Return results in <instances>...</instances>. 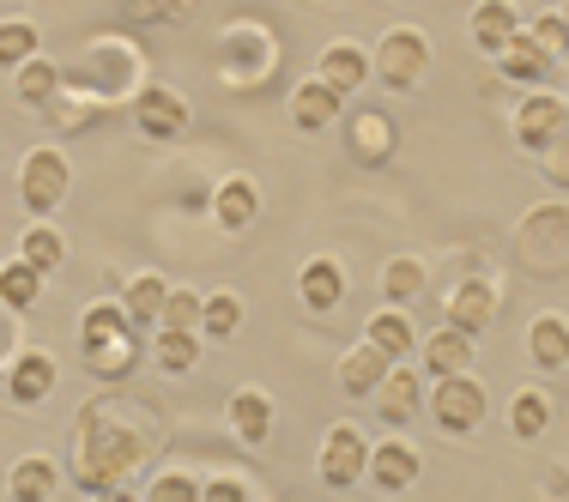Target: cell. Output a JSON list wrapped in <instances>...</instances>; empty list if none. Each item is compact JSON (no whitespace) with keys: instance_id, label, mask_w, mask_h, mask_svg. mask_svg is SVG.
<instances>
[{"instance_id":"1","label":"cell","mask_w":569,"mask_h":502,"mask_svg":"<svg viewBox=\"0 0 569 502\" xmlns=\"http://www.w3.org/2000/svg\"><path fill=\"white\" fill-rule=\"evenodd\" d=\"M146 460V436L133 424H121L110 405H86L73 418V479L79 491H128V479Z\"/></svg>"},{"instance_id":"2","label":"cell","mask_w":569,"mask_h":502,"mask_svg":"<svg viewBox=\"0 0 569 502\" xmlns=\"http://www.w3.org/2000/svg\"><path fill=\"white\" fill-rule=\"evenodd\" d=\"M79 358L98 382H121L140 363V328L121 315V303H91L79 315Z\"/></svg>"},{"instance_id":"3","label":"cell","mask_w":569,"mask_h":502,"mask_svg":"<svg viewBox=\"0 0 569 502\" xmlns=\"http://www.w3.org/2000/svg\"><path fill=\"white\" fill-rule=\"evenodd\" d=\"M67 188H73V164H67L61 145H37V152H24L19 164V200L31 219H49V212L67 200Z\"/></svg>"},{"instance_id":"4","label":"cell","mask_w":569,"mask_h":502,"mask_svg":"<svg viewBox=\"0 0 569 502\" xmlns=\"http://www.w3.org/2000/svg\"><path fill=\"white\" fill-rule=\"evenodd\" d=\"M370 67H376V79H382V86L412 91L418 79L430 73V37L412 31V24H395V31H382V43H376Z\"/></svg>"},{"instance_id":"5","label":"cell","mask_w":569,"mask_h":502,"mask_svg":"<svg viewBox=\"0 0 569 502\" xmlns=\"http://www.w3.org/2000/svg\"><path fill=\"white\" fill-rule=\"evenodd\" d=\"M316 472H321L328 491H351V484H363V479H370V436H363L358 424H328Z\"/></svg>"},{"instance_id":"6","label":"cell","mask_w":569,"mask_h":502,"mask_svg":"<svg viewBox=\"0 0 569 502\" xmlns=\"http://www.w3.org/2000/svg\"><path fill=\"white\" fill-rule=\"evenodd\" d=\"M430 418H437L449 436L479 430L485 424V388H479V375H449V382L430 388Z\"/></svg>"},{"instance_id":"7","label":"cell","mask_w":569,"mask_h":502,"mask_svg":"<svg viewBox=\"0 0 569 502\" xmlns=\"http://www.w3.org/2000/svg\"><path fill=\"white\" fill-rule=\"evenodd\" d=\"M133 128L146 133V140H182V128H188V98L182 91H170V86H140L133 91Z\"/></svg>"},{"instance_id":"8","label":"cell","mask_w":569,"mask_h":502,"mask_svg":"<svg viewBox=\"0 0 569 502\" xmlns=\"http://www.w3.org/2000/svg\"><path fill=\"white\" fill-rule=\"evenodd\" d=\"M521 249H527V261H533L539 273H558V267H569V212L563 207L533 212L527 230H521Z\"/></svg>"},{"instance_id":"9","label":"cell","mask_w":569,"mask_h":502,"mask_svg":"<svg viewBox=\"0 0 569 502\" xmlns=\"http://www.w3.org/2000/svg\"><path fill=\"white\" fill-rule=\"evenodd\" d=\"M563 133H569V103L563 98H527L521 116H515V140H521V152L546 158Z\"/></svg>"},{"instance_id":"10","label":"cell","mask_w":569,"mask_h":502,"mask_svg":"<svg viewBox=\"0 0 569 502\" xmlns=\"http://www.w3.org/2000/svg\"><path fill=\"white\" fill-rule=\"evenodd\" d=\"M370 479H376V491H382V496H406L418 479H425V460H418L412 442L388 436V442L370 448Z\"/></svg>"},{"instance_id":"11","label":"cell","mask_w":569,"mask_h":502,"mask_svg":"<svg viewBox=\"0 0 569 502\" xmlns=\"http://www.w3.org/2000/svg\"><path fill=\"white\" fill-rule=\"evenodd\" d=\"M56 382H61V363L49 358L43 345L19 351V358H12V370H7V400L12 405H43L49 393H56Z\"/></svg>"},{"instance_id":"12","label":"cell","mask_w":569,"mask_h":502,"mask_svg":"<svg viewBox=\"0 0 569 502\" xmlns=\"http://www.w3.org/2000/svg\"><path fill=\"white\" fill-rule=\"evenodd\" d=\"M442 328H455V333H467V339H479L485 328H491V315H497V291L485 279H460L455 291H449V303H442Z\"/></svg>"},{"instance_id":"13","label":"cell","mask_w":569,"mask_h":502,"mask_svg":"<svg viewBox=\"0 0 569 502\" xmlns=\"http://www.w3.org/2000/svg\"><path fill=\"white\" fill-rule=\"evenodd\" d=\"M370 73H376V67H370V49H363V43H328V49H321V67H316V79H321V86H333L340 98L363 91V86H370Z\"/></svg>"},{"instance_id":"14","label":"cell","mask_w":569,"mask_h":502,"mask_svg":"<svg viewBox=\"0 0 569 502\" xmlns=\"http://www.w3.org/2000/svg\"><path fill=\"white\" fill-rule=\"evenodd\" d=\"M254 219H261V188H254V175H224V182L212 188V224L249 230Z\"/></svg>"},{"instance_id":"15","label":"cell","mask_w":569,"mask_h":502,"mask_svg":"<svg viewBox=\"0 0 569 502\" xmlns=\"http://www.w3.org/2000/svg\"><path fill=\"white\" fill-rule=\"evenodd\" d=\"M346 98L333 86H321V79H303V86L291 91V128L297 133H328V121H340Z\"/></svg>"},{"instance_id":"16","label":"cell","mask_w":569,"mask_h":502,"mask_svg":"<svg viewBox=\"0 0 569 502\" xmlns=\"http://www.w3.org/2000/svg\"><path fill=\"white\" fill-rule=\"evenodd\" d=\"M297 297H303V309H316V315L340 309V297H346V267L333 261V254L303 261V273H297Z\"/></svg>"},{"instance_id":"17","label":"cell","mask_w":569,"mask_h":502,"mask_svg":"<svg viewBox=\"0 0 569 502\" xmlns=\"http://www.w3.org/2000/svg\"><path fill=\"white\" fill-rule=\"evenodd\" d=\"M388 370H395V363L363 339V345H351L340 358V370H333V375H340V393H351V400H376V388L388 382Z\"/></svg>"},{"instance_id":"18","label":"cell","mask_w":569,"mask_h":502,"mask_svg":"<svg viewBox=\"0 0 569 502\" xmlns=\"http://www.w3.org/2000/svg\"><path fill=\"white\" fill-rule=\"evenodd\" d=\"M521 31H527V24H521V12H515L509 0H485V7L472 12V49H485L491 61L503 56Z\"/></svg>"},{"instance_id":"19","label":"cell","mask_w":569,"mask_h":502,"mask_svg":"<svg viewBox=\"0 0 569 502\" xmlns=\"http://www.w3.org/2000/svg\"><path fill=\"white\" fill-rule=\"evenodd\" d=\"M418 405H425V375H418L412 363H395V370H388V382L376 388V412H382L388 424H406Z\"/></svg>"},{"instance_id":"20","label":"cell","mask_w":569,"mask_h":502,"mask_svg":"<svg viewBox=\"0 0 569 502\" xmlns=\"http://www.w3.org/2000/svg\"><path fill=\"white\" fill-rule=\"evenodd\" d=\"M61 491V466L49 454H24V460H12V472H7V496L12 502H49Z\"/></svg>"},{"instance_id":"21","label":"cell","mask_w":569,"mask_h":502,"mask_svg":"<svg viewBox=\"0 0 569 502\" xmlns=\"http://www.w3.org/2000/svg\"><path fill=\"white\" fill-rule=\"evenodd\" d=\"M230 430H237V442L261 448L273 436V400H267V388H237L230 393Z\"/></svg>"},{"instance_id":"22","label":"cell","mask_w":569,"mask_h":502,"mask_svg":"<svg viewBox=\"0 0 569 502\" xmlns=\"http://www.w3.org/2000/svg\"><path fill=\"white\" fill-rule=\"evenodd\" d=\"M164 303H170L164 273H133L128 291H121V315H128L133 328H158V321H164Z\"/></svg>"},{"instance_id":"23","label":"cell","mask_w":569,"mask_h":502,"mask_svg":"<svg viewBox=\"0 0 569 502\" xmlns=\"http://www.w3.org/2000/svg\"><path fill=\"white\" fill-rule=\"evenodd\" d=\"M12 98H19L24 110H56V98H61V67L49 61V56L24 61L19 73H12Z\"/></svg>"},{"instance_id":"24","label":"cell","mask_w":569,"mask_h":502,"mask_svg":"<svg viewBox=\"0 0 569 502\" xmlns=\"http://www.w3.org/2000/svg\"><path fill=\"white\" fill-rule=\"evenodd\" d=\"M425 370L437 375V382H449V375H472V339L455 333V328H437L425 339Z\"/></svg>"},{"instance_id":"25","label":"cell","mask_w":569,"mask_h":502,"mask_svg":"<svg viewBox=\"0 0 569 502\" xmlns=\"http://www.w3.org/2000/svg\"><path fill=\"white\" fill-rule=\"evenodd\" d=\"M363 339H370L388 363H400L406 351H418V333H412V321H406V309H376V315L363 321Z\"/></svg>"},{"instance_id":"26","label":"cell","mask_w":569,"mask_h":502,"mask_svg":"<svg viewBox=\"0 0 569 502\" xmlns=\"http://www.w3.org/2000/svg\"><path fill=\"white\" fill-rule=\"evenodd\" d=\"M497 73H503L509 86H539V79L551 73V56L533 43V31H521V37L503 49V56H497Z\"/></svg>"},{"instance_id":"27","label":"cell","mask_w":569,"mask_h":502,"mask_svg":"<svg viewBox=\"0 0 569 502\" xmlns=\"http://www.w3.org/2000/svg\"><path fill=\"white\" fill-rule=\"evenodd\" d=\"M19 261L24 267H37V273H56V267L67 261V237H61V230L56 224H49V219H31V224H24V237H19Z\"/></svg>"},{"instance_id":"28","label":"cell","mask_w":569,"mask_h":502,"mask_svg":"<svg viewBox=\"0 0 569 502\" xmlns=\"http://www.w3.org/2000/svg\"><path fill=\"white\" fill-rule=\"evenodd\" d=\"M527 351H533L539 370H569V321L563 315H539L527 328Z\"/></svg>"},{"instance_id":"29","label":"cell","mask_w":569,"mask_h":502,"mask_svg":"<svg viewBox=\"0 0 569 502\" xmlns=\"http://www.w3.org/2000/svg\"><path fill=\"white\" fill-rule=\"evenodd\" d=\"M351 152H358L363 164H382V158L395 152V121L382 110H358L351 116Z\"/></svg>"},{"instance_id":"30","label":"cell","mask_w":569,"mask_h":502,"mask_svg":"<svg viewBox=\"0 0 569 502\" xmlns=\"http://www.w3.org/2000/svg\"><path fill=\"white\" fill-rule=\"evenodd\" d=\"M37 297H43V273L24 261H0V303L12 309V315H24V309H37Z\"/></svg>"},{"instance_id":"31","label":"cell","mask_w":569,"mask_h":502,"mask_svg":"<svg viewBox=\"0 0 569 502\" xmlns=\"http://www.w3.org/2000/svg\"><path fill=\"white\" fill-rule=\"evenodd\" d=\"M546 424H551V400H546V388H521L509 400V430L521 442H533V436H546Z\"/></svg>"},{"instance_id":"32","label":"cell","mask_w":569,"mask_h":502,"mask_svg":"<svg viewBox=\"0 0 569 502\" xmlns=\"http://www.w3.org/2000/svg\"><path fill=\"white\" fill-rule=\"evenodd\" d=\"M242 321H249V309H242V297H237V291H207L200 339H230V333H242Z\"/></svg>"},{"instance_id":"33","label":"cell","mask_w":569,"mask_h":502,"mask_svg":"<svg viewBox=\"0 0 569 502\" xmlns=\"http://www.w3.org/2000/svg\"><path fill=\"white\" fill-rule=\"evenodd\" d=\"M200 345H207L200 333H158V339H152V363H158L164 375H188V370L200 363Z\"/></svg>"},{"instance_id":"34","label":"cell","mask_w":569,"mask_h":502,"mask_svg":"<svg viewBox=\"0 0 569 502\" xmlns=\"http://www.w3.org/2000/svg\"><path fill=\"white\" fill-rule=\"evenodd\" d=\"M382 297L388 303H412V297H425V261L418 254H395V261L382 267Z\"/></svg>"},{"instance_id":"35","label":"cell","mask_w":569,"mask_h":502,"mask_svg":"<svg viewBox=\"0 0 569 502\" xmlns=\"http://www.w3.org/2000/svg\"><path fill=\"white\" fill-rule=\"evenodd\" d=\"M43 56V43H37V24L31 19H0V67L7 73H19L24 61Z\"/></svg>"},{"instance_id":"36","label":"cell","mask_w":569,"mask_h":502,"mask_svg":"<svg viewBox=\"0 0 569 502\" xmlns=\"http://www.w3.org/2000/svg\"><path fill=\"white\" fill-rule=\"evenodd\" d=\"M200 315H207V297H200V291H176V284H170V303H164L158 333H200Z\"/></svg>"},{"instance_id":"37","label":"cell","mask_w":569,"mask_h":502,"mask_svg":"<svg viewBox=\"0 0 569 502\" xmlns=\"http://www.w3.org/2000/svg\"><path fill=\"white\" fill-rule=\"evenodd\" d=\"M146 502H200V484L188 479L182 466H170V472H158V479H152V491H146Z\"/></svg>"},{"instance_id":"38","label":"cell","mask_w":569,"mask_h":502,"mask_svg":"<svg viewBox=\"0 0 569 502\" xmlns=\"http://www.w3.org/2000/svg\"><path fill=\"white\" fill-rule=\"evenodd\" d=\"M527 31H533V43L546 49L551 61H558L563 49H569V24H563V12H546V19H533V24H527Z\"/></svg>"},{"instance_id":"39","label":"cell","mask_w":569,"mask_h":502,"mask_svg":"<svg viewBox=\"0 0 569 502\" xmlns=\"http://www.w3.org/2000/svg\"><path fill=\"white\" fill-rule=\"evenodd\" d=\"M200 502H249V484H242V479H230V472H224V479L200 484Z\"/></svg>"},{"instance_id":"40","label":"cell","mask_w":569,"mask_h":502,"mask_svg":"<svg viewBox=\"0 0 569 502\" xmlns=\"http://www.w3.org/2000/svg\"><path fill=\"white\" fill-rule=\"evenodd\" d=\"M539 164H546V175H551V182H558V188H569V133H563L558 145H551L546 158H539Z\"/></svg>"},{"instance_id":"41","label":"cell","mask_w":569,"mask_h":502,"mask_svg":"<svg viewBox=\"0 0 569 502\" xmlns=\"http://www.w3.org/2000/svg\"><path fill=\"white\" fill-rule=\"evenodd\" d=\"M98 502H133V491H103Z\"/></svg>"},{"instance_id":"42","label":"cell","mask_w":569,"mask_h":502,"mask_svg":"<svg viewBox=\"0 0 569 502\" xmlns=\"http://www.w3.org/2000/svg\"><path fill=\"white\" fill-rule=\"evenodd\" d=\"M7 370H12V358H7V345H0V388H7Z\"/></svg>"},{"instance_id":"43","label":"cell","mask_w":569,"mask_h":502,"mask_svg":"<svg viewBox=\"0 0 569 502\" xmlns=\"http://www.w3.org/2000/svg\"><path fill=\"white\" fill-rule=\"evenodd\" d=\"M563 24H569V7H563Z\"/></svg>"},{"instance_id":"44","label":"cell","mask_w":569,"mask_h":502,"mask_svg":"<svg viewBox=\"0 0 569 502\" xmlns=\"http://www.w3.org/2000/svg\"><path fill=\"white\" fill-rule=\"evenodd\" d=\"M563 61H569V49H563Z\"/></svg>"}]
</instances>
